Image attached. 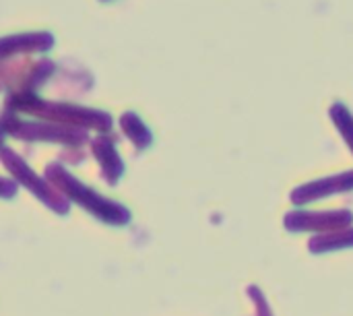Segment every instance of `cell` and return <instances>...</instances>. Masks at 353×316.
Instances as JSON below:
<instances>
[{
  "instance_id": "obj_1",
  "label": "cell",
  "mask_w": 353,
  "mask_h": 316,
  "mask_svg": "<svg viewBox=\"0 0 353 316\" xmlns=\"http://www.w3.org/2000/svg\"><path fill=\"white\" fill-rule=\"evenodd\" d=\"M352 221L350 211H294L285 217V226L292 232H337L350 228Z\"/></svg>"
},
{
  "instance_id": "obj_2",
  "label": "cell",
  "mask_w": 353,
  "mask_h": 316,
  "mask_svg": "<svg viewBox=\"0 0 353 316\" xmlns=\"http://www.w3.org/2000/svg\"><path fill=\"white\" fill-rule=\"evenodd\" d=\"M347 190H353V170L339 174V176L314 180V182H308V184L296 188L292 195V201L296 205H304V203L319 201V199H325V197H331L337 192H347Z\"/></svg>"
},
{
  "instance_id": "obj_3",
  "label": "cell",
  "mask_w": 353,
  "mask_h": 316,
  "mask_svg": "<svg viewBox=\"0 0 353 316\" xmlns=\"http://www.w3.org/2000/svg\"><path fill=\"white\" fill-rule=\"evenodd\" d=\"M52 43H54V37L50 33H21V35L0 37V58L14 54V52L48 50L52 48Z\"/></svg>"
},
{
  "instance_id": "obj_4",
  "label": "cell",
  "mask_w": 353,
  "mask_h": 316,
  "mask_svg": "<svg viewBox=\"0 0 353 316\" xmlns=\"http://www.w3.org/2000/svg\"><path fill=\"white\" fill-rule=\"evenodd\" d=\"M350 246H353V228L337 230V232L316 236L310 240L312 253H329V250H339V248H350Z\"/></svg>"
},
{
  "instance_id": "obj_5",
  "label": "cell",
  "mask_w": 353,
  "mask_h": 316,
  "mask_svg": "<svg viewBox=\"0 0 353 316\" xmlns=\"http://www.w3.org/2000/svg\"><path fill=\"white\" fill-rule=\"evenodd\" d=\"M331 118L337 124L339 132L343 135V139L347 141L350 149L353 151V116L350 114V110L343 103H335L331 108Z\"/></svg>"
},
{
  "instance_id": "obj_6",
  "label": "cell",
  "mask_w": 353,
  "mask_h": 316,
  "mask_svg": "<svg viewBox=\"0 0 353 316\" xmlns=\"http://www.w3.org/2000/svg\"><path fill=\"white\" fill-rule=\"evenodd\" d=\"M250 292H252L254 302H259V308H261V310H259V316H273L271 313H269V304L265 302V298L261 296V292H259V290H254V288H252Z\"/></svg>"
}]
</instances>
